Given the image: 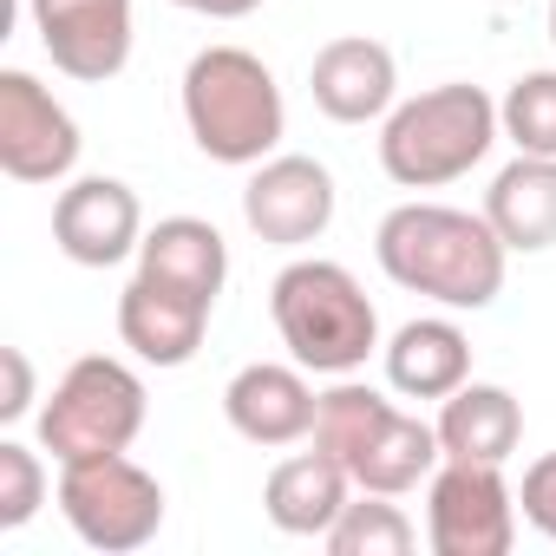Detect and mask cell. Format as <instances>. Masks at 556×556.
Wrapping results in <instances>:
<instances>
[{
  "instance_id": "obj_12",
  "label": "cell",
  "mask_w": 556,
  "mask_h": 556,
  "mask_svg": "<svg viewBox=\"0 0 556 556\" xmlns=\"http://www.w3.org/2000/svg\"><path fill=\"white\" fill-rule=\"evenodd\" d=\"M53 242L79 268H112V262L138 255V242H144L138 190L118 184V177H79V184H66L60 203H53Z\"/></svg>"
},
{
  "instance_id": "obj_15",
  "label": "cell",
  "mask_w": 556,
  "mask_h": 556,
  "mask_svg": "<svg viewBox=\"0 0 556 556\" xmlns=\"http://www.w3.org/2000/svg\"><path fill=\"white\" fill-rule=\"evenodd\" d=\"M210 308L203 295H184L157 275H131V289L118 295V341L144 361V367H190L197 348H203V328H210Z\"/></svg>"
},
{
  "instance_id": "obj_2",
  "label": "cell",
  "mask_w": 556,
  "mask_h": 556,
  "mask_svg": "<svg viewBox=\"0 0 556 556\" xmlns=\"http://www.w3.org/2000/svg\"><path fill=\"white\" fill-rule=\"evenodd\" d=\"M184 125L210 164H262L289 131L275 73L249 47H203L184 66Z\"/></svg>"
},
{
  "instance_id": "obj_18",
  "label": "cell",
  "mask_w": 556,
  "mask_h": 556,
  "mask_svg": "<svg viewBox=\"0 0 556 556\" xmlns=\"http://www.w3.org/2000/svg\"><path fill=\"white\" fill-rule=\"evenodd\" d=\"M439 452L445 458H478V465H504L523 439V406L510 387L491 380H465L458 393L439 400Z\"/></svg>"
},
{
  "instance_id": "obj_19",
  "label": "cell",
  "mask_w": 556,
  "mask_h": 556,
  "mask_svg": "<svg viewBox=\"0 0 556 556\" xmlns=\"http://www.w3.org/2000/svg\"><path fill=\"white\" fill-rule=\"evenodd\" d=\"M380 354H387V387L406 400H445L471 380V341L458 321H439V315L406 321Z\"/></svg>"
},
{
  "instance_id": "obj_24",
  "label": "cell",
  "mask_w": 556,
  "mask_h": 556,
  "mask_svg": "<svg viewBox=\"0 0 556 556\" xmlns=\"http://www.w3.org/2000/svg\"><path fill=\"white\" fill-rule=\"evenodd\" d=\"M517 510H523L530 530H543V536L556 543V452H543V458L523 471V484H517Z\"/></svg>"
},
{
  "instance_id": "obj_10",
  "label": "cell",
  "mask_w": 556,
  "mask_h": 556,
  "mask_svg": "<svg viewBox=\"0 0 556 556\" xmlns=\"http://www.w3.org/2000/svg\"><path fill=\"white\" fill-rule=\"evenodd\" d=\"M242 223L275 242V249H302L315 236H328L334 223V177L328 164L282 151V157H262L255 177L242 184Z\"/></svg>"
},
{
  "instance_id": "obj_20",
  "label": "cell",
  "mask_w": 556,
  "mask_h": 556,
  "mask_svg": "<svg viewBox=\"0 0 556 556\" xmlns=\"http://www.w3.org/2000/svg\"><path fill=\"white\" fill-rule=\"evenodd\" d=\"M138 275H157V282L216 302L229 282V242L216 236V223L203 216H164L157 229H144L138 242Z\"/></svg>"
},
{
  "instance_id": "obj_14",
  "label": "cell",
  "mask_w": 556,
  "mask_h": 556,
  "mask_svg": "<svg viewBox=\"0 0 556 556\" xmlns=\"http://www.w3.org/2000/svg\"><path fill=\"white\" fill-rule=\"evenodd\" d=\"M308 92L334 125H374L400 105V66L393 47L367 40V34H341L315 53L308 66Z\"/></svg>"
},
{
  "instance_id": "obj_26",
  "label": "cell",
  "mask_w": 556,
  "mask_h": 556,
  "mask_svg": "<svg viewBox=\"0 0 556 556\" xmlns=\"http://www.w3.org/2000/svg\"><path fill=\"white\" fill-rule=\"evenodd\" d=\"M170 8L203 14V21H242V14H255V8H262V0H170Z\"/></svg>"
},
{
  "instance_id": "obj_5",
  "label": "cell",
  "mask_w": 556,
  "mask_h": 556,
  "mask_svg": "<svg viewBox=\"0 0 556 556\" xmlns=\"http://www.w3.org/2000/svg\"><path fill=\"white\" fill-rule=\"evenodd\" d=\"M504 138L497 99L478 86H432L419 99H400L380 125V170L400 190H439L484 164V151Z\"/></svg>"
},
{
  "instance_id": "obj_1",
  "label": "cell",
  "mask_w": 556,
  "mask_h": 556,
  "mask_svg": "<svg viewBox=\"0 0 556 556\" xmlns=\"http://www.w3.org/2000/svg\"><path fill=\"white\" fill-rule=\"evenodd\" d=\"M374 255L387 268V282L439 302V308H491L504 295V236L491 229V216L478 210H452V203H400L380 216Z\"/></svg>"
},
{
  "instance_id": "obj_6",
  "label": "cell",
  "mask_w": 556,
  "mask_h": 556,
  "mask_svg": "<svg viewBox=\"0 0 556 556\" xmlns=\"http://www.w3.org/2000/svg\"><path fill=\"white\" fill-rule=\"evenodd\" d=\"M144 432V380L112 361V354H86L60 374L53 400L40 406V445L60 465L79 458H112L131 452V439Z\"/></svg>"
},
{
  "instance_id": "obj_23",
  "label": "cell",
  "mask_w": 556,
  "mask_h": 556,
  "mask_svg": "<svg viewBox=\"0 0 556 556\" xmlns=\"http://www.w3.org/2000/svg\"><path fill=\"white\" fill-rule=\"evenodd\" d=\"M47 504V465L40 452H27L21 439H0V530L34 523Z\"/></svg>"
},
{
  "instance_id": "obj_22",
  "label": "cell",
  "mask_w": 556,
  "mask_h": 556,
  "mask_svg": "<svg viewBox=\"0 0 556 556\" xmlns=\"http://www.w3.org/2000/svg\"><path fill=\"white\" fill-rule=\"evenodd\" d=\"M497 125L517 151L530 157H556V73H523L510 79V92L497 99Z\"/></svg>"
},
{
  "instance_id": "obj_13",
  "label": "cell",
  "mask_w": 556,
  "mask_h": 556,
  "mask_svg": "<svg viewBox=\"0 0 556 556\" xmlns=\"http://www.w3.org/2000/svg\"><path fill=\"white\" fill-rule=\"evenodd\" d=\"M321 393L308 387V367H282V361H249L229 387H223V419L249 439V445H295L315 432Z\"/></svg>"
},
{
  "instance_id": "obj_21",
  "label": "cell",
  "mask_w": 556,
  "mask_h": 556,
  "mask_svg": "<svg viewBox=\"0 0 556 556\" xmlns=\"http://www.w3.org/2000/svg\"><path fill=\"white\" fill-rule=\"evenodd\" d=\"M321 543H328L334 556H406V549L419 543V530H413V517H406L400 504H387V497L367 491V504L348 497V510L334 517V530H328Z\"/></svg>"
},
{
  "instance_id": "obj_4",
  "label": "cell",
  "mask_w": 556,
  "mask_h": 556,
  "mask_svg": "<svg viewBox=\"0 0 556 556\" xmlns=\"http://www.w3.org/2000/svg\"><path fill=\"white\" fill-rule=\"evenodd\" d=\"M315 445L334 452L348 465V478L374 497H406L413 484H426L439 471V426L400 413L387 393L361 387V380H334L321 393L315 413Z\"/></svg>"
},
{
  "instance_id": "obj_17",
  "label": "cell",
  "mask_w": 556,
  "mask_h": 556,
  "mask_svg": "<svg viewBox=\"0 0 556 556\" xmlns=\"http://www.w3.org/2000/svg\"><path fill=\"white\" fill-rule=\"evenodd\" d=\"M484 216L504 236L510 255H543L556 249V157H530L517 151L491 190H484Z\"/></svg>"
},
{
  "instance_id": "obj_25",
  "label": "cell",
  "mask_w": 556,
  "mask_h": 556,
  "mask_svg": "<svg viewBox=\"0 0 556 556\" xmlns=\"http://www.w3.org/2000/svg\"><path fill=\"white\" fill-rule=\"evenodd\" d=\"M0 367H8V393H0V419H27L34 413V361L21 348H0Z\"/></svg>"
},
{
  "instance_id": "obj_27",
  "label": "cell",
  "mask_w": 556,
  "mask_h": 556,
  "mask_svg": "<svg viewBox=\"0 0 556 556\" xmlns=\"http://www.w3.org/2000/svg\"><path fill=\"white\" fill-rule=\"evenodd\" d=\"M549 40H556V0H549Z\"/></svg>"
},
{
  "instance_id": "obj_9",
  "label": "cell",
  "mask_w": 556,
  "mask_h": 556,
  "mask_svg": "<svg viewBox=\"0 0 556 556\" xmlns=\"http://www.w3.org/2000/svg\"><path fill=\"white\" fill-rule=\"evenodd\" d=\"M79 164L73 112L21 66L0 73V170L14 184H60Z\"/></svg>"
},
{
  "instance_id": "obj_8",
  "label": "cell",
  "mask_w": 556,
  "mask_h": 556,
  "mask_svg": "<svg viewBox=\"0 0 556 556\" xmlns=\"http://www.w3.org/2000/svg\"><path fill=\"white\" fill-rule=\"evenodd\" d=\"M426 543L432 556H510L517 491L504 484V465L439 458L426 478Z\"/></svg>"
},
{
  "instance_id": "obj_7",
  "label": "cell",
  "mask_w": 556,
  "mask_h": 556,
  "mask_svg": "<svg viewBox=\"0 0 556 556\" xmlns=\"http://www.w3.org/2000/svg\"><path fill=\"white\" fill-rule=\"evenodd\" d=\"M60 510L79 543L105 556H131L164 530V484L125 452L79 458V465H60Z\"/></svg>"
},
{
  "instance_id": "obj_3",
  "label": "cell",
  "mask_w": 556,
  "mask_h": 556,
  "mask_svg": "<svg viewBox=\"0 0 556 556\" xmlns=\"http://www.w3.org/2000/svg\"><path fill=\"white\" fill-rule=\"evenodd\" d=\"M268 315H275V334H282L289 361L308 367V374H328V380H348L367 367V354L380 348V315L367 302V289L341 262H289L268 289Z\"/></svg>"
},
{
  "instance_id": "obj_11",
  "label": "cell",
  "mask_w": 556,
  "mask_h": 556,
  "mask_svg": "<svg viewBox=\"0 0 556 556\" xmlns=\"http://www.w3.org/2000/svg\"><path fill=\"white\" fill-rule=\"evenodd\" d=\"M34 34L47 47V60L79 79V86H105L125 73L131 60V0H27Z\"/></svg>"
},
{
  "instance_id": "obj_16",
  "label": "cell",
  "mask_w": 556,
  "mask_h": 556,
  "mask_svg": "<svg viewBox=\"0 0 556 556\" xmlns=\"http://www.w3.org/2000/svg\"><path fill=\"white\" fill-rule=\"evenodd\" d=\"M348 491H354L348 465L315 445V452H295V458H282V465L268 471L262 510H268V523L282 530V536H328L334 517L348 510Z\"/></svg>"
}]
</instances>
